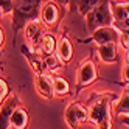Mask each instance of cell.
Returning a JSON list of instances; mask_svg holds the SVG:
<instances>
[{"mask_svg": "<svg viewBox=\"0 0 129 129\" xmlns=\"http://www.w3.org/2000/svg\"><path fill=\"white\" fill-rule=\"evenodd\" d=\"M61 17V6L58 5V2H44V5L41 6V19L44 25L50 26V28L56 26Z\"/></svg>", "mask_w": 129, "mask_h": 129, "instance_id": "6", "label": "cell"}, {"mask_svg": "<svg viewBox=\"0 0 129 129\" xmlns=\"http://www.w3.org/2000/svg\"><path fill=\"white\" fill-rule=\"evenodd\" d=\"M56 45H58V41H56V38H54L53 34L44 33V36L41 38L39 44L36 45V48H34L33 53H36L39 50L41 53L45 54V56H51V54H54V51H56Z\"/></svg>", "mask_w": 129, "mask_h": 129, "instance_id": "13", "label": "cell"}, {"mask_svg": "<svg viewBox=\"0 0 129 129\" xmlns=\"http://www.w3.org/2000/svg\"><path fill=\"white\" fill-rule=\"evenodd\" d=\"M75 3H76V11H79V14L82 16H87L100 5V0H76Z\"/></svg>", "mask_w": 129, "mask_h": 129, "instance_id": "18", "label": "cell"}, {"mask_svg": "<svg viewBox=\"0 0 129 129\" xmlns=\"http://www.w3.org/2000/svg\"><path fill=\"white\" fill-rule=\"evenodd\" d=\"M87 41H92L95 42L98 47H101V45H107V44H115L118 41V31L112 26H104V28H98L96 31L92 33L90 39Z\"/></svg>", "mask_w": 129, "mask_h": 129, "instance_id": "8", "label": "cell"}, {"mask_svg": "<svg viewBox=\"0 0 129 129\" xmlns=\"http://www.w3.org/2000/svg\"><path fill=\"white\" fill-rule=\"evenodd\" d=\"M17 106H20V101H19V96L16 93L8 96L6 101L0 106V129H10L11 115H13L14 109Z\"/></svg>", "mask_w": 129, "mask_h": 129, "instance_id": "7", "label": "cell"}, {"mask_svg": "<svg viewBox=\"0 0 129 129\" xmlns=\"http://www.w3.org/2000/svg\"><path fill=\"white\" fill-rule=\"evenodd\" d=\"M51 84H53V93L56 96L62 98L70 93V84L64 76H59V75L51 76Z\"/></svg>", "mask_w": 129, "mask_h": 129, "instance_id": "15", "label": "cell"}, {"mask_svg": "<svg viewBox=\"0 0 129 129\" xmlns=\"http://www.w3.org/2000/svg\"><path fill=\"white\" fill-rule=\"evenodd\" d=\"M10 84L6 82V79H3V78H0V106H2L5 101H6V98H8V95H10Z\"/></svg>", "mask_w": 129, "mask_h": 129, "instance_id": "20", "label": "cell"}, {"mask_svg": "<svg viewBox=\"0 0 129 129\" xmlns=\"http://www.w3.org/2000/svg\"><path fill=\"white\" fill-rule=\"evenodd\" d=\"M121 79L124 82H129V50L124 54L123 59V66H121Z\"/></svg>", "mask_w": 129, "mask_h": 129, "instance_id": "21", "label": "cell"}, {"mask_svg": "<svg viewBox=\"0 0 129 129\" xmlns=\"http://www.w3.org/2000/svg\"><path fill=\"white\" fill-rule=\"evenodd\" d=\"M61 67V61L58 59L56 54H51V56H45L44 58V69L50 70V72H56Z\"/></svg>", "mask_w": 129, "mask_h": 129, "instance_id": "19", "label": "cell"}, {"mask_svg": "<svg viewBox=\"0 0 129 129\" xmlns=\"http://www.w3.org/2000/svg\"><path fill=\"white\" fill-rule=\"evenodd\" d=\"M120 121H121L123 124L129 126V115H123V117H120Z\"/></svg>", "mask_w": 129, "mask_h": 129, "instance_id": "24", "label": "cell"}, {"mask_svg": "<svg viewBox=\"0 0 129 129\" xmlns=\"http://www.w3.org/2000/svg\"><path fill=\"white\" fill-rule=\"evenodd\" d=\"M114 114H115V115H118V117L129 115V90H123L121 96H120V98H118V101L115 103Z\"/></svg>", "mask_w": 129, "mask_h": 129, "instance_id": "17", "label": "cell"}, {"mask_svg": "<svg viewBox=\"0 0 129 129\" xmlns=\"http://www.w3.org/2000/svg\"><path fill=\"white\" fill-rule=\"evenodd\" d=\"M64 120H66V123L70 129H79L81 124L89 121V110L81 103H70L66 107Z\"/></svg>", "mask_w": 129, "mask_h": 129, "instance_id": "5", "label": "cell"}, {"mask_svg": "<svg viewBox=\"0 0 129 129\" xmlns=\"http://www.w3.org/2000/svg\"><path fill=\"white\" fill-rule=\"evenodd\" d=\"M89 121H92L96 129H112V115L107 98H100L89 109Z\"/></svg>", "mask_w": 129, "mask_h": 129, "instance_id": "3", "label": "cell"}, {"mask_svg": "<svg viewBox=\"0 0 129 129\" xmlns=\"http://www.w3.org/2000/svg\"><path fill=\"white\" fill-rule=\"evenodd\" d=\"M56 56L62 64H69L73 59V45L67 34H62L56 45Z\"/></svg>", "mask_w": 129, "mask_h": 129, "instance_id": "10", "label": "cell"}, {"mask_svg": "<svg viewBox=\"0 0 129 129\" xmlns=\"http://www.w3.org/2000/svg\"><path fill=\"white\" fill-rule=\"evenodd\" d=\"M0 26H2V25H0Z\"/></svg>", "mask_w": 129, "mask_h": 129, "instance_id": "26", "label": "cell"}, {"mask_svg": "<svg viewBox=\"0 0 129 129\" xmlns=\"http://www.w3.org/2000/svg\"><path fill=\"white\" fill-rule=\"evenodd\" d=\"M23 30H25V38H26V41L31 44V48H33V51H34L36 45L39 44L41 38L44 36L42 23H41L39 20H33V22H30V23H26V26H25Z\"/></svg>", "mask_w": 129, "mask_h": 129, "instance_id": "11", "label": "cell"}, {"mask_svg": "<svg viewBox=\"0 0 129 129\" xmlns=\"http://www.w3.org/2000/svg\"><path fill=\"white\" fill-rule=\"evenodd\" d=\"M112 25H114V17L112 11H110V2H107V0H101L95 10L86 16V31L89 34L96 31L98 28Z\"/></svg>", "mask_w": 129, "mask_h": 129, "instance_id": "2", "label": "cell"}, {"mask_svg": "<svg viewBox=\"0 0 129 129\" xmlns=\"http://www.w3.org/2000/svg\"><path fill=\"white\" fill-rule=\"evenodd\" d=\"M96 78H98L96 64L93 62L92 58L84 59L79 64L78 72H76V93H79L84 87L93 84L96 81Z\"/></svg>", "mask_w": 129, "mask_h": 129, "instance_id": "4", "label": "cell"}, {"mask_svg": "<svg viewBox=\"0 0 129 129\" xmlns=\"http://www.w3.org/2000/svg\"><path fill=\"white\" fill-rule=\"evenodd\" d=\"M34 87H36V92L47 98V100H51L54 96L53 93V84H51V76H47V75H38L34 78Z\"/></svg>", "mask_w": 129, "mask_h": 129, "instance_id": "12", "label": "cell"}, {"mask_svg": "<svg viewBox=\"0 0 129 129\" xmlns=\"http://www.w3.org/2000/svg\"><path fill=\"white\" fill-rule=\"evenodd\" d=\"M20 51H22L23 56L28 58V62H30L33 72L36 73V76H38V75H44V72H45V69H44V59H41L38 56V53H33L30 50V47H26L25 44L20 47Z\"/></svg>", "mask_w": 129, "mask_h": 129, "instance_id": "14", "label": "cell"}, {"mask_svg": "<svg viewBox=\"0 0 129 129\" xmlns=\"http://www.w3.org/2000/svg\"><path fill=\"white\" fill-rule=\"evenodd\" d=\"M3 44H5V33L0 26V54H2V48H3Z\"/></svg>", "mask_w": 129, "mask_h": 129, "instance_id": "23", "label": "cell"}, {"mask_svg": "<svg viewBox=\"0 0 129 129\" xmlns=\"http://www.w3.org/2000/svg\"><path fill=\"white\" fill-rule=\"evenodd\" d=\"M98 54L103 62L106 64H114L117 62V44H107L98 47Z\"/></svg>", "mask_w": 129, "mask_h": 129, "instance_id": "16", "label": "cell"}, {"mask_svg": "<svg viewBox=\"0 0 129 129\" xmlns=\"http://www.w3.org/2000/svg\"><path fill=\"white\" fill-rule=\"evenodd\" d=\"M13 8H14L13 0H0V11H2V14L13 13Z\"/></svg>", "mask_w": 129, "mask_h": 129, "instance_id": "22", "label": "cell"}, {"mask_svg": "<svg viewBox=\"0 0 129 129\" xmlns=\"http://www.w3.org/2000/svg\"><path fill=\"white\" fill-rule=\"evenodd\" d=\"M0 17H2V11H0Z\"/></svg>", "mask_w": 129, "mask_h": 129, "instance_id": "25", "label": "cell"}, {"mask_svg": "<svg viewBox=\"0 0 129 129\" xmlns=\"http://www.w3.org/2000/svg\"><path fill=\"white\" fill-rule=\"evenodd\" d=\"M44 2L41 0H16L13 8V45L17 39V34L22 28H25L26 23L33 20H38V16L41 14V6Z\"/></svg>", "mask_w": 129, "mask_h": 129, "instance_id": "1", "label": "cell"}, {"mask_svg": "<svg viewBox=\"0 0 129 129\" xmlns=\"http://www.w3.org/2000/svg\"><path fill=\"white\" fill-rule=\"evenodd\" d=\"M28 126H30V110L20 104L14 109V112L11 115L10 127L11 129H28Z\"/></svg>", "mask_w": 129, "mask_h": 129, "instance_id": "9", "label": "cell"}]
</instances>
